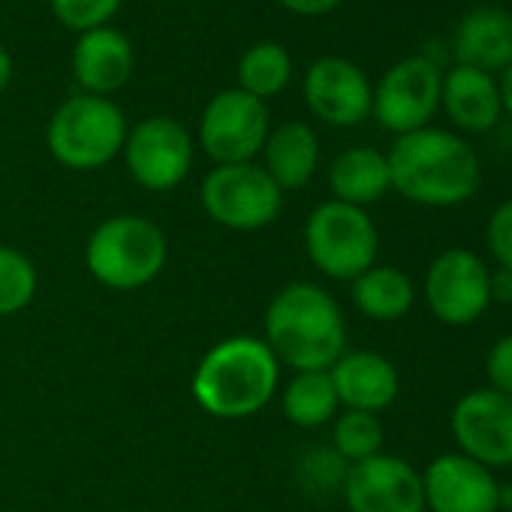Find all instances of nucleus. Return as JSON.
Returning a JSON list of instances; mask_svg holds the SVG:
<instances>
[{
    "label": "nucleus",
    "instance_id": "f257e3e1",
    "mask_svg": "<svg viewBox=\"0 0 512 512\" xmlns=\"http://www.w3.org/2000/svg\"><path fill=\"white\" fill-rule=\"evenodd\" d=\"M392 187L425 208H452L467 202L479 187V157L467 139L422 127L398 136L386 154Z\"/></svg>",
    "mask_w": 512,
    "mask_h": 512
},
{
    "label": "nucleus",
    "instance_id": "f03ea898",
    "mask_svg": "<svg viewBox=\"0 0 512 512\" xmlns=\"http://www.w3.org/2000/svg\"><path fill=\"white\" fill-rule=\"evenodd\" d=\"M269 350L281 365L302 371H329L347 347V323L332 293L299 281L275 293L266 311Z\"/></svg>",
    "mask_w": 512,
    "mask_h": 512
},
{
    "label": "nucleus",
    "instance_id": "7ed1b4c3",
    "mask_svg": "<svg viewBox=\"0 0 512 512\" xmlns=\"http://www.w3.org/2000/svg\"><path fill=\"white\" fill-rule=\"evenodd\" d=\"M278 380L281 362L263 338L232 335L199 359L190 392L214 419H247L272 401Z\"/></svg>",
    "mask_w": 512,
    "mask_h": 512
},
{
    "label": "nucleus",
    "instance_id": "20e7f679",
    "mask_svg": "<svg viewBox=\"0 0 512 512\" xmlns=\"http://www.w3.org/2000/svg\"><path fill=\"white\" fill-rule=\"evenodd\" d=\"M166 256L169 244L154 220L142 214H115L91 232L85 266L103 287L133 293L163 272Z\"/></svg>",
    "mask_w": 512,
    "mask_h": 512
},
{
    "label": "nucleus",
    "instance_id": "39448f33",
    "mask_svg": "<svg viewBox=\"0 0 512 512\" xmlns=\"http://www.w3.org/2000/svg\"><path fill=\"white\" fill-rule=\"evenodd\" d=\"M127 130V118L112 97L76 94L55 109L46 145L64 169L94 172L124 151Z\"/></svg>",
    "mask_w": 512,
    "mask_h": 512
},
{
    "label": "nucleus",
    "instance_id": "423d86ee",
    "mask_svg": "<svg viewBox=\"0 0 512 512\" xmlns=\"http://www.w3.org/2000/svg\"><path fill=\"white\" fill-rule=\"evenodd\" d=\"M377 226L365 208L329 199L305 223V250L311 263L332 281H356L377 260Z\"/></svg>",
    "mask_w": 512,
    "mask_h": 512
},
{
    "label": "nucleus",
    "instance_id": "0eeeda50",
    "mask_svg": "<svg viewBox=\"0 0 512 512\" xmlns=\"http://www.w3.org/2000/svg\"><path fill=\"white\" fill-rule=\"evenodd\" d=\"M205 214L232 232H256L278 220L284 208V190L260 163H229L214 166L202 178Z\"/></svg>",
    "mask_w": 512,
    "mask_h": 512
},
{
    "label": "nucleus",
    "instance_id": "6e6552de",
    "mask_svg": "<svg viewBox=\"0 0 512 512\" xmlns=\"http://www.w3.org/2000/svg\"><path fill=\"white\" fill-rule=\"evenodd\" d=\"M269 133V106L244 94L241 88L214 94L199 118V148L214 160V166L253 163L256 154H263Z\"/></svg>",
    "mask_w": 512,
    "mask_h": 512
},
{
    "label": "nucleus",
    "instance_id": "1a4fd4ad",
    "mask_svg": "<svg viewBox=\"0 0 512 512\" xmlns=\"http://www.w3.org/2000/svg\"><path fill=\"white\" fill-rule=\"evenodd\" d=\"M121 154L139 187L166 193L175 190L190 175L196 145L181 121L166 115H151L127 130Z\"/></svg>",
    "mask_w": 512,
    "mask_h": 512
},
{
    "label": "nucleus",
    "instance_id": "9d476101",
    "mask_svg": "<svg viewBox=\"0 0 512 512\" xmlns=\"http://www.w3.org/2000/svg\"><path fill=\"white\" fill-rule=\"evenodd\" d=\"M440 85L443 73L437 64L422 55L401 58L374 85L371 115L383 130L395 136L422 130L440 109Z\"/></svg>",
    "mask_w": 512,
    "mask_h": 512
},
{
    "label": "nucleus",
    "instance_id": "9b49d317",
    "mask_svg": "<svg viewBox=\"0 0 512 512\" xmlns=\"http://www.w3.org/2000/svg\"><path fill=\"white\" fill-rule=\"evenodd\" d=\"M491 272L473 250H443L428 266L425 302L431 314L446 326H470L491 305Z\"/></svg>",
    "mask_w": 512,
    "mask_h": 512
},
{
    "label": "nucleus",
    "instance_id": "f8f14e48",
    "mask_svg": "<svg viewBox=\"0 0 512 512\" xmlns=\"http://www.w3.org/2000/svg\"><path fill=\"white\" fill-rule=\"evenodd\" d=\"M302 97L317 121L329 127H356L371 118L374 85L350 58L323 55L308 67Z\"/></svg>",
    "mask_w": 512,
    "mask_h": 512
},
{
    "label": "nucleus",
    "instance_id": "ddd939ff",
    "mask_svg": "<svg viewBox=\"0 0 512 512\" xmlns=\"http://www.w3.org/2000/svg\"><path fill=\"white\" fill-rule=\"evenodd\" d=\"M341 491L350 512H425L422 473L398 455L350 464Z\"/></svg>",
    "mask_w": 512,
    "mask_h": 512
},
{
    "label": "nucleus",
    "instance_id": "4468645a",
    "mask_svg": "<svg viewBox=\"0 0 512 512\" xmlns=\"http://www.w3.org/2000/svg\"><path fill=\"white\" fill-rule=\"evenodd\" d=\"M452 434L461 455L482 467H512V395L473 389L452 410Z\"/></svg>",
    "mask_w": 512,
    "mask_h": 512
},
{
    "label": "nucleus",
    "instance_id": "2eb2a0df",
    "mask_svg": "<svg viewBox=\"0 0 512 512\" xmlns=\"http://www.w3.org/2000/svg\"><path fill=\"white\" fill-rule=\"evenodd\" d=\"M425 506L431 512H497L500 485L494 482L491 470L479 461L446 452L434 458L422 476Z\"/></svg>",
    "mask_w": 512,
    "mask_h": 512
},
{
    "label": "nucleus",
    "instance_id": "dca6fc26",
    "mask_svg": "<svg viewBox=\"0 0 512 512\" xmlns=\"http://www.w3.org/2000/svg\"><path fill=\"white\" fill-rule=\"evenodd\" d=\"M70 64L82 94L112 97L130 82L136 67V52L124 31L103 25L76 37Z\"/></svg>",
    "mask_w": 512,
    "mask_h": 512
},
{
    "label": "nucleus",
    "instance_id": "f3484780",
    "mask_svg": "<svg viewBox=\"0 0 512 512\" xmlns=\"http://www.w3.org/2000/svg\"><path fill=\"white\" fill-rule=\"evenodd\" d=\"M338 404L347 410H362V413H380L386 410L401 389L395 365L371 350L359 353H344L332 368H329Z\"/></svg>",
    "mask_w": 512,
    "mask_h": 512
},
{
    "label": "nucleus",
    "instance_id": "a211bd4d",
    "mask_svg": "<svg viewBox=\"0 0 512 512\" xmlns=\"http://www.w3.org/2000/svg\"><path fill=\"white\" fill-rule=\"evenodd\" d=\"M452 55L461 67L503 73L512 64V13L503 7H476L464 13L452 37Z\"/></svg>",
    "mask_w": 512,
    "mask_h": 512
},
{
    "label": "nucleus",
    "instance_id": "6ab92c4d",
    "mask_svg": "<svg viewBox=\"0 0 512 512\" xmlns=\"http://www.w3.org/2000/svg\"><path fill=\"white\" fill-rule=\"evenodd\" d=\"M440 109L449 115V121L458 130H464V133H488L503 115L497 79L491 73L455 64L449 73H443Z\"/></svg>",
    "mask_w": 512,
    "mask_h": 512
},
{
    "label": "nucleus",
    "instance_id": "aec40b11",
    "mask_svg": "<svg viewBox=\"0 0 512 512\" xmlns=\"http://www.w3.org/2000/svg\"><path fill=\"white\" fill-rule=\"evenodd\" d=\"M263 157H266L263 169L272 175V181L281 190H299L314 178L320 166L317 130L305 121H284L272 127L263 145Z\"/></svg>",
    "mask_w": 512,
    "mask_h": 512
},
{
    "label": "nucleus",
    "instance_id": "412c9836",
    "mask_svg": "<svg viewBox=\"0 0 512 512\" xmlns=\"http://www.w3.org/2000/svg\"><path fill=\"white\" fill-rule=\"evenodd\" d=\"M329 187H332V196L338 202H347L356 208H365V205L383 199L386 190L392 187L386 154L377 148H368V145H356V148L341 151L332 160Z\"/></svg>",
    "mask_w": 512,
    "mask_h": 512
},
{
    "label": "nucleus",
    "instance_id": "4be33fe9",
    "mask_svg": "<svg viewBox=\"0 0 512 512\" xmlns=\"http://www.w3.org/2000/svg\"><path fill=\"white\" fill-rule=\"evenodd\" d=\"M413 299H416V290L410 278L392 266H371L365 275L353 281L356 308L377 323L401 320L413 308Z\"/></svg>",
    "mask_w": 512,
    "mask_h": 512
},
{
    "label": "nucleus",
    "instance_id": "5701e85b",
    "mask_svg": "<svg viewBox=\"0 0 512 512\" xmlns=\"http://www.w3.org/2000/svg\"><path fill=\"white\" fill-rule=\"evenodd\" d=\"M293 76H296V64H293L290 49L275 40H263V43H253L238 58V85L235 88L266 103V100L284 94L290 88Z\"/></svg>",
    "mask_w": 512,
    "mask_h": 512
},
{
    "label": "nucleus",
    "instance_id": "b1692460",
    "mask_svg": "<svg viewBox=\"0 0 512 512\" xmlns=\"http://www.w3.org/2000/svg\"><path fill=\"white\" fill-rule=\"evenodd\" d=\"M284 416L299 428H320L335 419L338 395L329 371H302L296 374L281 398Z\"/></svg>",
    "mask_w": 512,
    "mask_h": 512
},
{
    "label": "nucleus",
    "instance_id": "393cba45",
    "mask_svg": "<svg viewBox=\"0 0 512 512\" xmlns=\"http://www.w3.org/2000/svg\"><path fill=\"white\" fill-rule=\"evenodd\" d=\"M37 287L40 278L31 256L10 244H0V317L25 311L34 302Z\"/></svg>",
    "mask_w": 512,
    "mask_h": 512
},
{
    "label": "nucleus",
    "instance_id": "a878e982",
    "mask_svg": "<svg viewBox=\"0 0 512 512\" xmlns=\"http://www.w3.org/2000/svg\"><path fill=\"white\" fill-rule=\"evenodd\" d=\"M332 449L356 464L365 461L371 455H380L383 446V425L374 413H362V410H347L335 419V431H332Z\"/></svg>",
    "mask_w": 512,
    "mask_h": 512
},
{
    "label": "nucleus",
    "instance_id": "bb28decb",
    "mask_svg": "<svg viewBox=\"0 0 512 512\" xmlns=\"http://www.w3.org/2000/svg\"><path fill=\"white\" fill-rule=\"evenodd\" d=\"M124 0H49L52 16L73 34L112 25Z\"/></svg>",
    "mask_w": 512,
    "mask_h": 512
},
{
    "label": "nucleus",
    "instance_id": "cd10ccee",
    "mask_svg": "<svg viewBox=\"0 0 512 512\" xmlns=\"http://www.w3.org/2000/svg\"><path fill=\"white\" fill-rule=\"evenodd\" d=\"M299 476H302L305 485H311L317 491H332V488L344 485L347 461L335 449H311V452L302 455Z\"/></svg>",
    "mask_w": 512,
    "mask_h": 512
},
{
    "label": "nucleus",
    "instance_id": "c85d7f7f",
    "mask_svg": "<svg viewBox=\"0 0 512 512\" xmlns=\"http://www.w3.org/2000/svg\"><path fill=\"white\" fill-rule=\"evenodd\" d=\"M485 241H488V250L497 260V266L512 272V199H506L503 205H497L491 211Z\"/></svg>",
    "mask_w": 512,
    "mask_h": 512
},
{
    "label": "nucleus",
    "instance_id": "c756f323",
    "mask_svg": "<svg viewBox=\"0 0 512 512\" xmlns=\"http://www.w3.org/2000/svg\"><path fill=\"white\" fill-rule=\"evenodd\" d=\"M485 374H488L491 389H497V392H503V395H512V335L500 338V341L488 350Z\"/></svg>",
    "mask_w": 512,
    "mask_h": 512
},
{
    "label": "nucleus",
    "instance_id": "7c9ffc66",
    "mask_svg": "<svg viewBox=\"0 0 512 512\" xmlns=\"http://www.w3.org/2000/svg\"><path fill=\"white\" fill-rule=\"evenodd\" d=\"M278 4L302 19H317V16H329L332 10H338L344 0H278Z\"/></svg>",
    "mask_w": 512,
    "mask_h": 512
},
{
    "label": "nucleus",
    "instance_id": "2f4dec72",
    "mask_svg": "<svg viewBox=\"0 0 512 512\" xmlns=\"http://www.w3.org/2000/svg\"><path fill=\"white\" fill-rule=\"evenodd\" d=\"M488 290H491V302L512 305V272L497 269V275H491L488 281Z\"/></svg>",
    "mask_w": 512,
    "mask_h": 512
},
{
    "label": "nucleus",
    "instance_id": "473e14b6",
    "mask_svg": "<svg viewBox=\"0 0 512 512\" xmlns=\"http://www.w3.org/2000/svg\"><path fill=\"white\" fill-rule=\"evenodd\" d=\"M497 91H500V109H503V115H509V118H512V64L500 73V79H497Z\"/></svg>",
    "mask_w": 512,
    "mask_h": 512
},
{
    "label": "nucleus",
    "instance_id": "72a5a7b5",
    "mask_svg": "<svg viewBox=\"0 0 512 512\" xmlns=\"http://www.w3.org/2000/svg\"><path fill=\"white\" fill-rule=\"evenodd\" d=\"M13 82V55L0 46V94H4Z\"/></svg>",
    "mask_w": 512,
    "mask_h": 512
}]
</instances>
